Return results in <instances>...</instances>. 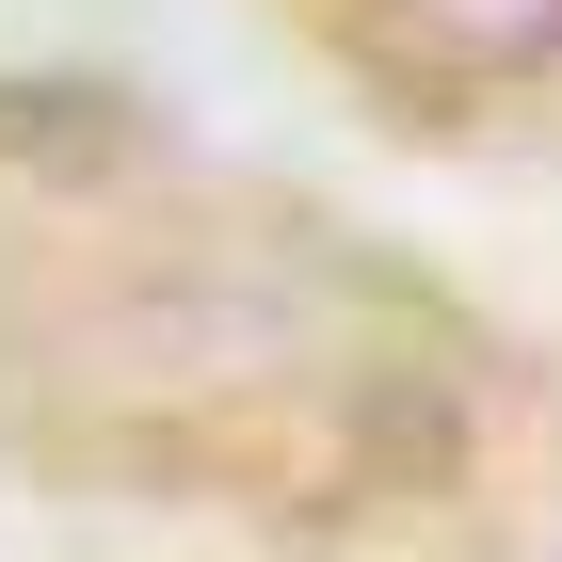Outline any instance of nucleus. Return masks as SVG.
I'll return each instance as SVG.
<instances>
[{
    "label": "nucleus",
    "mask_w": 562,
    "mask_h": 562,
    "mask_svg": "<svg viewBox=\"0 0 562 562\" xmlns=\"http://www.w3.org/2000/svg\"><path fill=\"white\" fill-rule=\"evenodd\" d=\"M402 33L515 81V65H562V0H402Z\"/></svg>",
    "instance_id": "f257e3e1"
}]
</instances>
